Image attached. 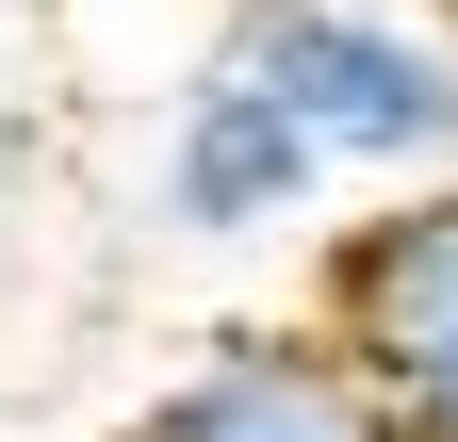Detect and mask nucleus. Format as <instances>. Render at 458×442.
I'll use <instances>...</instances> for the list:
<instances>
[{"label":"nucleus","mask_w":458,"mask_h":442,"mask_svg":"<svg viewBox=\"0 0 458 442\" xmlns=\"http://www.w3.org/2000/svg\"><path fill=\"white\" fill-rule=\"evenodd\" d=\"M213 49L246 82H278V115L327 164H377L393 197L458 181V33L442 17H410V0H246Z\"/></svg>","instance_id":"nucleus-1"},{"label":"nucleus","mask_w":458,"mask_h":442,"mask_svg":"<svg viewBox=\"0 0 458 442\" xmlns=\"http://www.w3.org/2000/svg\"><path fill=\"white\" fill-rule=\"evenodd\" d=\"M311 327L377 377L393 410H410L426 377L458 361V181L377 197L360 230H327V262H311Z\"/></svg>","instance_id":"nucleus-2"},{"label":"nucleus","mask_w":458,"mask_h":442,"mask_svg":"<svg viewBox=\"0 0 458 442\" xmlns=\"http://www.w3.org/2000/svg\"><path fill=\"white\" fill-rule=\"evenodd\" d=\"M131 442H410V426L327 327H229V344H197L148 394Z\"/></svg>","instance_id":"nucleus-3"},{"label":"nucleus","mask_w":458,"mask_h":442,"mask_svg":"<svg viewBox=\"0 0 458 442\" xmlns=\"http://www.w3.org/2000/svg\"><path fill=\"white\" fill-rule=\"evenodd\" d=\"M327 181V148L278 115V82H246L213 49L197 66V98H181V132H164V164H148V197H164V230H197V246H262L278 213H295Z\"/></svg>","instance_id":"nucleus-4"},{"label":"nucleus","mask_w":458,"mask_h":442,"mask_svg":"<svg viewBox=\"0 0 458 442\" xmlns=\"http://www.w3.org/2000/svg\"><path fill=\"white\" fill-rule=\"evenodd\" d=\"M393 426H410V442H458V361H442V377H426V394L393 410Z\"/></svg>","instance_id":"nucleus-5"}]
</instances>
